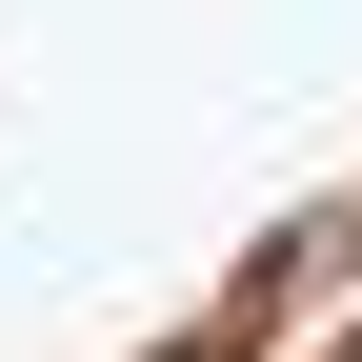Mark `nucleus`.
<instances>
[{
    "label": "nucleus",
    "mask_w": 362,
    "mask_h": 362,
    "mask_svg": "<svg viewBox=\"0 0 362 362\" xmlns=\"http://www.w3.org/2000/svg\"><path fill=\"white\" fill-rule=\"evenodd\" d=\"M342 362H362V342H342Z\"/></svg>",
    "instance_id": "1"
}]
</instances>
